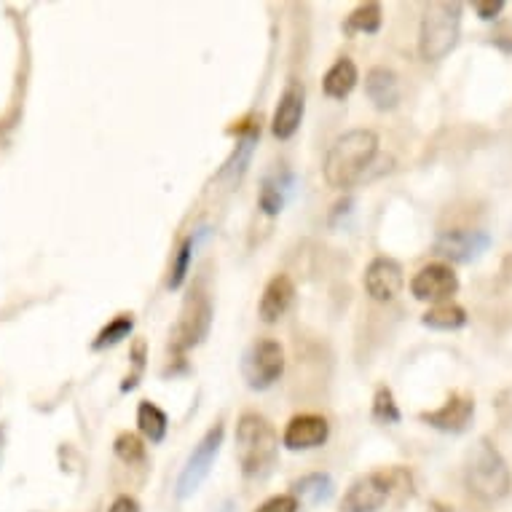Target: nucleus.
Instances as JSON below:
<instances>
[{"label":"nucleus","mask_w":512,"mask_h":512,"mask_svg":"<svg viewBox=\"0 0 512 512\" xmlns=\"http://www.w3.org/2000/svg\"><path fill=\"white\" fill-rule=\"evenodd\" d=\"M378 153V135L370 129H352L330 145L328 156H325V180L330 188H352L360 183L362 175L368 172Z\"/></svg>","instance_id":"1"},{"label":"nucleus","mask_w":512,"mask_h":512,"mask_svg":"<svg viewBox=\"0 0 512 512\" xmlns=\"http://www.w3.org/2000/svg\"><path fill=\"white\" fill-rule=\"evenodd\" d=\"M279 437L269 421L258 413H244L236 421V456L247 478H261L277 459Z\"/></svg>","instance_id":"2"},{"label":"nucleus","mask_w":512,"mask_h":512,"mask_svg":"<svg viewBox=\"0 0 512 512\" xmlns=\"http://www.w3.org/2000/svg\"><path fill=\"white\" fill-rule=\"evenodd\" d=\"M462 3H429L421 19L419 54L424 62H440L459 43Z\"/></svg>","instance_id":"3"},{"label":"nucleus","mask_w":512,"mask_h":512,"mask_svg":"<svg viewBox=\"0 0 512 512\" xmlns=\"http://www.w3.org/2000/svg\"><path fill=\"white\" fill-rule=\"evenodd\" d=\"M464 480H467V488H470L472 494L478 496V499H486V502L507 496L512 483L510 467H507L502 454L488 440H480L470 451Z\"/></svg>","instance_id":"4"},{"label":"nucleus","mask_w":512,"mask_h":512,"mask_svg":"<svg viewBox=\"0 0 512 512\" xmlns=\"http://www.w3.org/2000/svg\"><path fill=\"white\" fill-rule=\"evenodd\" d=\"M223 424H215V427L207 429V435L199 440L191 456H188V462H185L183 472H180V478H177V496L180 499H188V496H194L202 483L210 475L212 464L218 459L220 454V445H223Z\"/></svg>","instance_id":"5"},{"label":"nucleus","mask_w":512,"mask_h":512,"mask_svg":"<svg viewBox=\"0 0 512 512\" xmlns=\"http://www.w3.org/2000/svg\"><path fill=\"white\" fill-rule=\"evenodd\" d=\"M285 373V349L277 341H258L244 357V378L250 389H269Z\"/></svg>","instance_id":"6"},{"label":"nucleus","mask_w":512,"mask_h":512,"mask_svg":"<svg viewBox=\"0 0 512 512\" xmlns=\"http://www.w3.org/2000/svg\"><path fill=\"white\" fill-rule=\"evenodd\" d=\"M212 322V309L210 301L204 298V295H196V298H188L180 311V319H177L175 330H172V349L175 352H185V349H191L207 336V330H210Z\"/></svg>","instance_id":"7"},{"label":"nucleus","mask_w":512,"mask_h":512,"mask_svg":"<svg viewBox=\"0 0 512 512\" xmlns=\"http://www.w3.org/2000/svg\"><path fill=\"white\" fill-rule=\"evenodd\" d=\"M389 496H392V475L370 472L349 486L341 502V512H378L387 504Z\"/></svg>","instance_id":"8"},{"label":"nucleus","mask_w":512,"mask_h":512,"mask_svg":"<svg viewBox=\"0 0 512 512\" xmlns=\"http://www.w3.org/2000/svg\"><path fill=\"white\" fill-rule=\"evenodd\" d=\"M411 293L416 301L448 303L451 295L459 293V277L445 263H429L411 279Z\"/></svg>","instance_id":"9"},{"label":"nucleus","mask_w":512,"mask_h":512,"mask_svg":"<svg viewBox=\"0 0 512 512\" xmlns=\"http://www.w3.org/2000/svg\"><path fill=\"white\" fill-rule=\"evenodd\" d=\"M491 236L486 231H472V228H451L437 236L435 252L443 255L448 261L456 263H472L478 261L480 255L488 250Z\"/></svg>","instance_id":"10"},{"label":"nucleus","mask_w":512,"mask_h":512,"mask_svg":"<svg viewBox=\"0 0 512 512\" xmlns=\"http://www.w3.org/2000/svg\"><path fill=\"white\" fill-rule=\"evenodd\" d=\"M365 290L373 301L378 303H389L395 301L400 290H403V266L392 258H376V261L370 263L368 269H365Z\"/></svg>","instance_id":"11"},{"label":"nucleus","mask_w":512,"mask_h":512,"mask_svg":"<svg viewBox=\"0 0 512 512\" xmlns=\"http://www.w3.org/2000/svg\"><path fill=\"white\" fill-rule=\"evenodd\" d=\"M303 108H306V89H303V84L293 81L282 92V97H279V105L274 110V118H271V132H274V137L290 140L298 132V126H301Z\"/></svg>","instance_id":"12"},{"label":"nucleus","mask_w":512,"mask_h":512,"mask_svg":"<svg viewBox=\"0 0 512 512\" xmlns=\"http://www.w3.org/2000/svg\"><path fill=\"white\" fill-rule=\"evenodd\" d=\"M328 437V421L322 419V416H314V413H303V416L290 419L285 435H282V443L290 451H311V448H319V445L328 443Z\"/></svg>","instance_id":"13"},{"label":"nucleus","mask_w":512,"mask_h":512,"mask_svg":"<svg viewBox=\"0 0 512 512\" xmlns=\"http://www.w3.org/2000/svg\"><path fill=\"white\" fill-rule=\"evenodd\" d=\"M472 413H475V403H472V397H462L454 395L445 400L443 408H437L432 413H424L421 421H427L429 427L440 429V432H464L467 424H470Z\"/></svg>","instance_id":"14"},{"label":"nucleus","mask_w":512,"mask_h":512,"mask_svg":"<svg viewBox=\"0 0 512 512\" xmlns=\"http://www.w3.org/2000/svg\"><path fill=\"white\" fill-rule=\"evenodd\" d=\"M295 301V285L293 279L287 277V274H277V277L271 279L266 290H263V298H261V319L263 322H279V319L285 317L287 309L293 306Z\"/></svg>","instance_id":"15"},{"label":"nucleus","mask_w":512,"mask_h":512,"mask_svg":"<svg viewBox=\"0 0 512 512\" xmlns=\"http://www.w3.org/2000/svg\"><path fill=\"white\" fill-rule=\"evenodd\" d=\"M365 94L378 110H395L400 102V81L389 68H373L365 76Z\"/></svg>","instance_id":"16"},{"label":"nucleus","mask_w":512,"mask_h":512,"mask_svg":"<svg viewBox=\"0 0 512 512\" xmlns=\"http://www.w3.org/2000/svg\"><path fill=\"white\" fill-rule=\"evenodd\" d=\"M357 81H360L357 65H354L349 57H341L336 65L325 73V78H322V89H325V94L333 97V100H344V97L352 94Z\"/></svg>","instance_id":"17"},{"label":"nucleus","mask_w":512,"mask_h":512,"mask_svg":"<svg viewBox=\"0 0 512 512\" xmlns=\"http://www.w3.org/2000/svg\"><path fill=\"white\" fill-rule=\"evenodd\" d=\"M295 499L298 502H309V504H325L333 496V480L325 472H314V475H306L295 483Z\"/></svg>","instance_id":"18"},{"label":"nucleus","mask_w":512,"mask_h":512,"mask_svg":"<svg viewBox=\"0 0 512 512\" xmlns=\"http://www.w3.org/2000/svg\"><path fill=\"white\" fill-rule=\"evenodd\" d=\"M421 322L432 330H459L467 325V311L456 303H437L421 317Z\"/></svg>","instance_id":"19"},{"label":"nucleus","mask_w":512,"mask_h":512,"mask_svg":"<svg viewBox=\"0 0 512 512\" xmlns=\"http://www.w3.org/2000/svg\"><path fill=\"white\" fill-rule=\"evenodd\" d=\"M137 424H140V432H143L151 443H161V440L167 437V413L161 411L159 405L148 403V400L140 403V408H137Z\"/></svg>","instance_id":"20"},{"label":"nucleus","mask_w":512,"mask_h":512,"mask_svg":"<svg viewBox=\"0 0 512 512\" xmlns=\"http://www.w3.org/2000/svg\"><path fill=\"white\" fill-rule=\"evenodd\" d=\"M381 27V6L378 3H362L349 14L344 30L349 35L352 33H378Z\"/></svg>","instance_id":"21"},{"label":"nucleus","mask_w":512,"mask_h":512,"mask_svg":"<svg viewBox=\"0 0 512 512\" xmlns=\"http://www.w3.org/2000/svg\"><path fill=\"white\" fill-rule=\"evenodd\" d=\"M135 330V319H132V314H121V317H116L113 322H110L108 328L100 330V336H97V341H94V349L97 352H102V349H110V346L121 344L124 338H129V333Z\"/></svg>","instance_id":"22"},{"label":"nucleus","mask_w":512,"mask_h":512,"mask_svg":"<svg viewBox=\"0 0 512 512\" xmlns=\"http://www.w3.org/2000/svg\"><path fill=\"white\" fill-rule=\"evenodd\" d=\"M258 137H261V129L250 126V129L239 137V145H236L234 156H231V161H228L223 172H236V175H242L244 167H247V161H250L252 156V148H255V143H258Z\"/></svg>","instance_id":"23"},{"label":"nucleus","mask_w":512,"mask_h":512,"mask_svg":"<svg viewBox=\"0 0 512 512\" xmlns=\"http://www.w3.org/2000/svg\"><path fill=\"white\" fill-rule=\"evenodd\" d=\"M113 451L121 462L126 464H137L145 459V445L143 440L132 432H124V435L116 437V445H113Z\"/></svg>","instance_id":"24"},{"label":"nucleus","mask_w":512,"mask_h":512,"mask_svg":"<svg viewBox=\"0 0 512 512\" xmlns=\"http://www.w3.org/2000/svg\"><path fill=\"white\" fill-rule=\"evenodd\" d=\"M191 258H194V239H185L177 250L175 266H172V277H169V290H177L183 285L185 277H188V266H191Z\"/></svg>","instance_id":"25"},{"label":"nucleus","mask_w":512,"mask_h":512,"mask_svg":"<svg viewBox=\"0 0 512 512\" xmlns=\"http://www.w3.org/2000/svg\"><path fill=\"white\" fill-rule=\"evenodd\" d=\"M373 416L384 424H397L400 421V411H397V403L392 392L387 387H381L373 397Z\"/></svg>","instance_id":"26"},{"label":"nucleus","mask_w":512,"mask_h":512,"mask_svg":"<svg viewBox=\"0 0 512 512\" xmlns=\"http://www.w3.org/2000/svg\"><path fill=\"white\" fill-rule=\"evenodd\" d=\"M282 204H285V199H282V191H279V185H271L266 183L263 185L261 191V210L266 212V215H279L282 212Z\"/></svg>","instance_id":"27"},{"label":"nucleus","mask_w":512,"mask_h":512,"mask_svg":"<svg viewBox=\"0 0 512 512\" xmlns=\"http://www.w3.org/2000/svg\"><path fill=\"white\" fill-rule=\"evenodd\" d=\"M255 512H298V499L293 494L271 496L269 502H263Z\"/></svg>","instance_id":"28"},{"label":"nucleus","mask_w":512,"mask_h":512,"mask_svg":"<svg viewBox=\"0 0 512 512\" xmlns=\"http://www.w3.org/2000/svg\"><path fill=\"white\" fill-rule=\"evenodd\" d=\"M491 41H494V46H499L502 51L512 54V22H507V25L499 27V30L491 35Z\"/></svg>","instance_id":"29"},{"label":"nucleus","mask_w":512,"mask_h":512,"mask_svg":"<svg viewBox=\"0 0 512 512\" xmlns=\"http://www.w3.org/2000/svg\"><path fill=\"white\" fill-rule=\"evenodd\" d=\"M504 3L502 0H496V3H475V11L480 14V19H496L502 14Z\"/></svg>","instance_id":"30"},{"label":"nucleus","mask_w":512,"mask_h":512,"mask_svg":"<svg viewBox=\"0 0 512 512\" xmlns=\"http://www.w3.org/2000/svg\"><path fill=\"white\" fill-rule=\"evenodd\" d=\"M108 512H140V504L132 496H118L116 502L110 504Z\"/></svg>","instance_id":"31"}]
</instances>
